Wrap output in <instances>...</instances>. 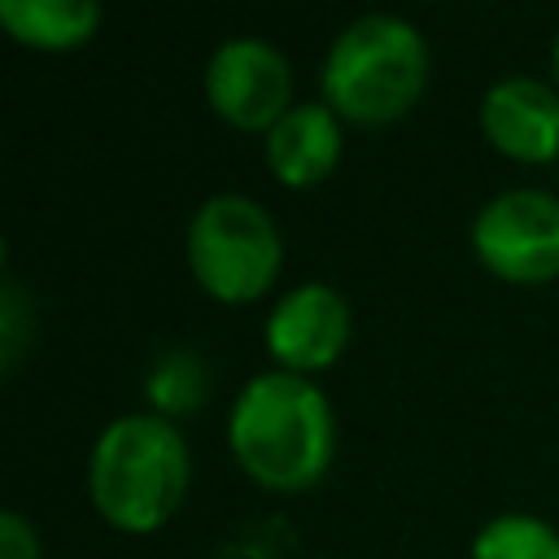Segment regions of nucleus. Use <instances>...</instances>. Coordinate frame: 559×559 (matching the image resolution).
<instances>
[{"instance_id": "4468645a", "label": "nucleus", "mask_w": 559, "mask_h": 559, "mask_svg": "<svg viewBox=\"0 0 559 559\" xmlns=\"http://www.w3.org/2000/svg\"><path fill=\"white\" fill-rule=\"evenodd\" d=\"M0 559H39V537L17 511L0 515Z\"/></svg>"}, {"instance_id": "39448f33", "label": "nucleus", "mask_w": 559, "mask_h": 559, "mask_svg": "<svg viewBox=\"0 0 559 559\" xmlns=\"http://www.w3.org/2000/svg\"><path fill=\"white\" fill-rule=\"evenodd\" d=\"M472 249L507 284H546L559 275V197L511 188L472 223Z\"/></svg>"}, {"instance_id": "1a4fd4ad", "label": "nucleus", "mask_w": 559, "mask_h": 559, "mask_svg": "<svg viewBox=\"0 0 559 559\" xmlns=\"http://www.w3.org/2000/svg\"><path fill=\"white\" fill-rule=\"evenodd\" d=\"M341 162V114L328 100L293 105L266 131V166L288 188H310Z\"/></svg>"}, {"instance_id": "f8f14e48", "label": "nucleus", "mask_w": 559, "mask_h": 559, "mask_svg": "<svg viewBox=\"0 0 559 559\" xmlns=\"http://www.w3.org/2000/svg\"><path fill=\"white\" fill-rule=\"evenodd\" d=\"M472 559H559V533L546 520L524 511L493 515L476 533Z\"/></svg>"}, {"instance_id": "20e7f679", "label": "nucleus", "mask_w": 559, "mask_h": 559, "mask_svg": "<svg viewBox=\"0 0 559 559\" xmlns=\"http://www.w3.org/2000/svg\"><path fill=\"white\" fill-rule=\"evenodd\" d=\"M284 262V240L275 218L240 192H218L201 201L188 223V266L197 284L218 301H253L262 297Z\"/></svg>"}, {"instance_id": "f257e3e1", "label": "nucleus", "mask_w": 559, "mask_h": 559, "mask_svg": "<svg viewBox=\"0 0 559 559\" xmlns=\"http://www.w3.org/2000/svg\"><path fill=\"white\" fill-rule=\"evenodd\" d=\"M227 445L249 480L275 493L310 489L336 450V424L328 397L293 371L253 376L227 419Z\"/></svg>"}, {"instance_id": "7ed1b4c3", "label": "nucleus", "mask_w": 559, "mask_h": 559, "mask_svg": "<svg viewBox=\"0 0 559 559\" xmlns=\"http://www.w3.org/2000/svg\"><path fill=\"white\" fill-rule=\"evenodd\" d=\"M428 83L424 35L393 13H367L349 22L323 57V100L358 122L384 127L402 118Z\"/></svg>"}, {"instance_id": "f03ea898", "label": "nucleus", "mask_w": 559, "mask_h": 559, "mask_svg": "<svg viewBox=\"0 0 559 559\" xmlns=\"http://www.w3.org/2000/svg\"><path fill=\"white\" fill-rule=\"evenodd\" d=\"M192 463L183 432L153 415H118L92 445L87 493L118 533H157L183 502Z\"/></svg>"}, {"instance_id": "9d476101", "label": "nucleus", "mask_w": 559, "mask_h": 559, "mask_svg": "<svg viewBox=\"0 0 559 559\" xmlns=\"http://www.w3.org/2000/svg\"><path fill=\"white\" fill-rule=\"evenodd\" d=\"M0 26L44 52L79 48L100 26V4L92 0H0Z\"/></svg>"}, {"instance_id": "0eeeda50", "label": "nucleus", "mask_w": 559, "mask_h": 559, "mask_svg": "<svg viewBox=\"0 0 559 559\" xmlns=\"http://www.w3.org/2000/svg\"><path fill=\"white\" fill-rule=\"evenodd\" d=\"M349 328H354L349 301L332 284L310 280L288 288L266 314V349L280 362V371L293 376L323 371L349 345Z\"/></svg>"}, {"instance_id": "ddd939ff", "label": "nucleus", "mask_w": 559, "mask_h": 559, "mask_svg": "<svg viewBox=\"0 0 559 559\" xmlns=\"http://www.w3.org/2000/svg\"><path fill=\"white\" fill-rule=\"evenodd\" d=\"M31 332H35L31 297L22 293L17 280H4V288H0V371L17 367V358L26 354Z\"/></svg>"}, {"instance_id": "9b49d317", "label": "nucleus", "mask_w": 559, "mask_h": 559, "mask_svg": "<svg viewBox=\"0 0 559 559\" xmlns=\"http://www.w3.org/2000/svg\"><path fill=\"white\" fill-rule=\"evenodd\" d=\"M148 402L157 406L162 419H179V415H192L205 393H210V367L197 349H166L157 358V367L148 371Z\"/></svg>"}, {"instance_id": "423d86ee", "label": "nucleus", "mask_w": 559, "mask_h": 559, "mask_svg": "<svg viewBox=\"0 0 559 559\" xmlns=\"http://www.w3.org/2000/svg\"><path fill=\"white\" fill-rule=\"evenodd\" d=\"M205 100L236 131L266 135L293 109L288 57L258 35H236L218 44L205 66Z\"/></svg>"}, {"instance_id": "2eb2a0df", "label": "nucleus", "mask_w": 559, "mask_h": 559, "mask_svg": "<svg viewBox=\"0 0 559 559\" xmlns=\"http://www.w3.org/2000/svg\"><path fill=\"white\" fill-rule=\"evenodd\" d=\"M550 70H555V83H559V35H555V48H550Z\"/></svg>"}, {"instance_id": "6e6552de", "label": "nucleus", "mask_w": 559, "mask_h": 559, "mask_svg": "<svg viewBox=\"0 0 559 559\" xmlns=\"http://www.w3.org/2000/svg\"><path fill=\"white\" fill-rule=\"evenodd\" d=\"M485 140L515 162H555L559 157V87L511 74L498 79L480 100Z\"/></svg>"}]
</instances>
